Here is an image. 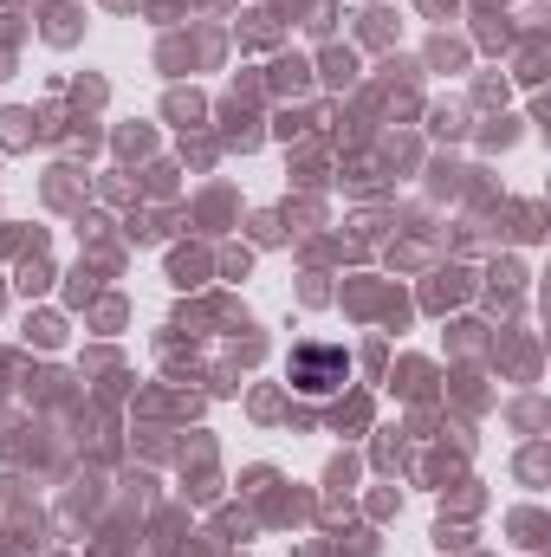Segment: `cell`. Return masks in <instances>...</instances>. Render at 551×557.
<instances>
[{"label": "cell", "mask_w": 551, "mask_h": 557, "mask_svg": "<svg viewBox=\"0 0 551 557\" xmlns=\"http://www.w3.org/2000/svg\"><path fill=\"white\" fill-rule=\"evenodd\" d=\"M344 376H351V357L344 350H331V344H298L292 350V383L305 396H331Z\"/></svg>", "instance_id": "obj_1"}]
</instances>
